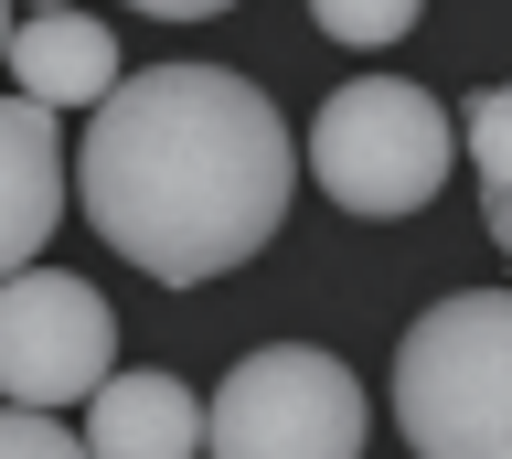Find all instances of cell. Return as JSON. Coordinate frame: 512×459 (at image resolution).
<instances>
[{
  "instance_id": "obj_6",
  "label": "cell",
  "mask_w": 512,
  "mask_h": 459,
  "mask_svg": "<svg viewBox=\"0 0 512 459\" xmlns=\"http://www.w3.org/2000/svg\"><path fill=\"white\" fill-rule=\"evenodd\" d=\"M64 225V129L54 107L0 97V278L32 267V246Z\"/></svg>"
},
{
  "instance_id": "obj_5",
  "label": "cell",
  "mask_w": 512,
  "mask_h": 459,
  "mask_svg": "<svg viewBox=\"0 0 512 459\" xmlns=\"http://www.w3.org/2000/svg\"><path fill=\"white\" fill-rule=\"evenodd\" d=\"M118 363V310L64 278V267H11L0 278V395L11 406H75Z\"/></svg>"
},
{
  "instance_id": "obj_13",
  "label": "cell",
  "mask_w": 512,
  "mask_h": 459,
  "mask_svg": "<svg viewBox=\"0 0 512 459\" xmlns=\"http://www.w3.org/2000/svg\"><path fill=\"white\" fill-rule=\"evenodd\" d=\"M491 235H502V267H512V182H491Z\"/></svg>"
},
{
  "instance_id": "obj_14",
  "label": "cell",
  "mask_w": 512,
  "mask_h": 459,
  "mask_svg": "<svg viewBox=\"0 0 512 459\" xmlns=\"http://www.w3.org/2000/svg\"><path fill=\"white\" fill-rule=\"evenodd\" d=\"M0 33H11V0H0Z\"/></svg>"
},
{
  "instance_id": "obj_1",
  "label": "cell",
  "mask_w": 512,
  "mask_h": 459,
  "mask_svg": "<svg viewBox=\"0 0 512 459\" xmlns=\"http://www.w3.org/2000/svg\"><path fill=\"white\" fill-rule=\"evenodd\" d=\"M75 193L128 267H150L160 289H203L288 225L299 139L235 65H150L96 97Z\"/></svg>"
},
{
  "instance_id": "obj_4",
  "label": "cell",
  "mask_w": 512,
  "mask_h": 459,
  "mask_svg": "<svg viewBox=\"0 0 512 459\" xmlns=\"http://www.w3.org/2000/svg\"><path fill=\"white\" fill-rule=\"evenodd\" d=\"M363 438H374V406L352 385V363L310 353V342L246 353L203 406V449L214 459H352Z\"/></svg>"
},
{
  "instance_id": "obj_3",
  "label": "cell",
  "mask_w": 512,
  "mask_h": 459,
  "mask_svg": "<svg viewBox=\"0 0 512 459\" xmlns=\"http://www.w3.org/2000/svg\"><path fill=\"white\" fill-rule=\"evenodd\" d=\"M448 161H459V129H448V107L427 97V86H406V75H352L310 118L320 193L342 203V214H374V225L416 214V203L448 182Z\"/></svg>"
},
{
  "instance_id": "obj_8",
  "label": "cell",
  "mask_w": 512,
  "mask_h": 459,
  "mask_svg": "<svg viewBox=\"0 0 512 459\" xmlns=\"http://www.w3.org/2000/svg\"><path fill=\"white\" fill-rule=\"evenodd\" d=\"M86 449L96 459H192L203 449V406L171 374H96L86 385Z\"/></svg>"
},
{
  "instance_id": "obj_11",
  "label": "cell",
  "mask_w": 512,
  "mask_h": 459,
  "mask_svg": "<svg viewBox=\"0 0 512 459\" xmlns=\"http://www.w3.org/2000/svg\"><path fill=\"white\" fill-rule=\"evenodd\" d=\"M0 459H75V427L54 406H11L0 395Z\"/></svg>"
},
{
  "instance_id": "obj_7",
  "label": "cell",
  "mask_w": 512,
  "mask_h": 459,
  "mask_svg": "<svg viewBox=\"0 0 512 459\" xmlns=\"http://www.w3.org/2000/svg\"><path fill=\"white\" fill-rule=\"evenodd\" d=\"M0 54H11V86H22L32 107H96L107 86H118V33H107V22H86L75 0H54V11L11 22V33H0Z\"/></svg>"
},
{
  "instance_id": "obj_10",
  "label": "cell",
  "mask_w": 512,
  "mask_h": 459,
  "mask_svg": "<svg viewBox=\"0 0 512 459\" xmlns=\"http://www.w3.org/2000/svg\"><path fill=\"white\" fill-rule=\"evenodd\" d=\"M459 129H470L480 182H512V86H480V97L459 107Z\"/></svg>"
},
{
  "instance_id": "obj_12",
  "label": "cell",
  "mask_w": 512,
  "mask_h": 459,
  "mask_svg": "<svg viewBox=\"0 0 512 459\" xmlns=\"http://www.w3.org/2000/svg\"><path fill=\"white\" fill-rule=\"evenodd\" d=\"M128 11H160V22H203V11H224V0H128Z\"/></svg>"
},
{
  "instance_id": "obj_9",
  "label": "cell",
  "mask_w": 512,
  "mask_h": 459,
  "mask_svg": "<svg viewBox=\"0 0 512 459\" xmlns=\"http://www.w3.org/2000/svg\"><path fill=\"white\" fill-rule=\"evenodd\" d=\"M416 11H427V0H310L320 33H331V43H363V54H374V43H406Z\"/></svg>"
},
{
  "instance_id": "obj_15",
  "label": "cell",
  "mask_w": 512,
  "mask_h": 459,
  "mask_svg": "<svg viewBox=\"0 0 512 459\" xmlns=\"http://www.w3.org/2000/svg\"><path fill=\"white\" fill-rule=\"evenodd\" d=\"M32 11H54V0H32Z\"/></svg>"
},
{
  "instance_id": "obj_2",
  "label": "cell",
  "mask_w": 512,
  "mask_h": 459,
  "mask_svg": "<svg viewBox=\"0 0 512 459\" xmlns=\"http://www.w3.org/2000/svg\"><path fill=\"white\" fill-rule=\"evenodd\" d=\"M395 427L427 459H512V289H459L395 342Z\"/></svg>"
}]
</instances>
